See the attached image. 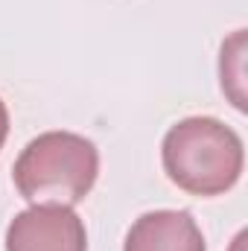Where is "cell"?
Segmentation results:
<instances>
[{"mask_svg": "<svg viewBox=\"0 0 248 251\" xmlns=\"http://www.w3.org/2000/svg\"><path fill=\"white\" fill-rule=\"evenodd\" d=\"M167 178L190 196H222L234 187L246 167L243 137L216 117L178 120L161 143Z\"/></svg>", "mask_w": 248, "mask_h": 251, "instance_id": "obj_1", "label": "cell"}, {"mask_svg": "<svg viewBox=\"0 0 248 251\" xmlns=\"http://www.w3.org/2000/svg\"><path fill=\"white\" fill-rule=\"evenodd\" d=\"M97 176L99 149L76 131H44L32 137L12 167L15 187L32 204L56 201L73 207L94 190Z\"/></svg>", "mask_w": 248, "mask_h": 251, "instance_id": "obj_2", "label": "cell"}, {"mask_svg": "<svg viewBox=\"0 0 248 251\" xmlns=\"http://www.w3.org/2000/svg\"><path fill=\"white\" fill-rule=\"evenodd\" d=\"M6 251H88V231L73 207L38 201L9 222Z\"/></svg>", "mask_w": 248, "mask_h": 251, "instance_id": "obj_3", "label": "cell"}, {"mask_svg": "<svg viewBox=\"0 0 248 251\" xmlns=\"http://www.w3.org/2000/svg\"><path fill=\"white\" fill-rule=\"evenodd\" d=\"M123 251H207L201 228L187 210H149L134 219Z\"/></svg>", "mask_w": 248, "mask_h": 251, "instance_id": "obj_4", "label": "cell"}, {"mask_svg": "<svg viewBox=\"0 0 248 251\" xmlns=\"http://www.w3.org/2000/svg\"><path fill=\"white\" fill-rule=\"evenodd\" d=\"M246 29H237L225 44L219 56V76H222V91L231 97V102L246 111Z\"/></svg>", "mask_w": 248, "mask_h": 251, "instance_id": "obj_5", "label": "cell"}, {"mask_svg": "<svg viewBox=\"0 0 248 251\" xmlns=\"http://www.w3.org/2000/svg\"><path fill=\"white\" fill-rule=\"evenodd\" d=\"M6 137H9V108H6V102L0 100V149H3V143H6Z\"/></svg>", "mask_w": 248, "mask_h": 251, "instance_id": "obj_6", "label": "cell"}, {"mask_svg": "<svg viewBox=\"0 0 248 251\" xmlns=\"http://www.w3.org/2000/svg\"><path fill=\"white\" fill-rule=\"evenodd\" d=\"M231 251H246V231H240V234H237V240H234Z\"/></svg>", "mask_w": 248, "mask_h": 251, "instance_id": "obj_7", "label": "cell"}]
</instances>
